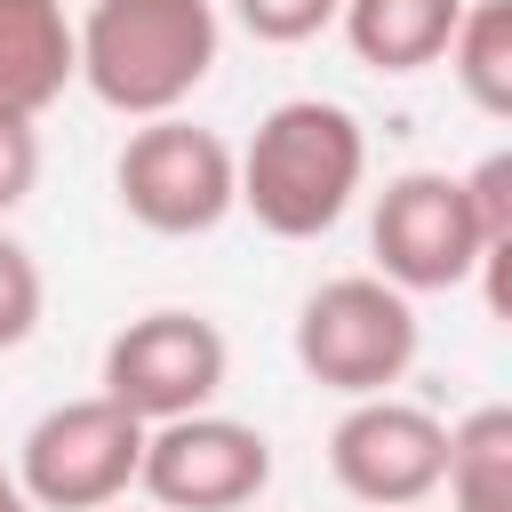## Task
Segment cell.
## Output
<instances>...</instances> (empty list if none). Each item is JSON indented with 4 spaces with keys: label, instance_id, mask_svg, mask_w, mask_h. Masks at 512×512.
Instances as JSON below:
<instances>
[{
    "label": "cell",
    "instance_id": "obj_1",
    "mask_svg": "<svg viewBox=\"0 0 512 512\" xmlns=\"http://www.w3.org/2000/svg\"><path fill=\"white\" fill-rule=\"evenodd\" d=\"M240 160V208L272 240H320L368 184V136L336 96H288L256 120Z\"/></svg>",
    "mask_w": 512,
    "mask_h": 512
},
{
    "label": "cell",
    "instance_id": "obj_2",
    "mask_svg": "<svg viewBox=\"0 0 512 512\" xmlns=\"http://www.w3.org/2000/svg\"><path fill=\"white\" fill-rule=\"evenodd\" d=\"M72 32H80L88 96L128 120L184 112V96L216 72V48H224L216 0H88Z\"/></svg>",
    "mask_w": 512,
    "mask_h": 512
},
{
    "label": "cell",
    "instance_id": "obj_3",
    "mask_svg": "<svg viewBox=\"0 0 512 512\" xmlns=\"http://www.w3.org/2000/svg\"><path fill=\"white\" fill-rule=\"evenodd\" d=\"M416 296H400L376 272H336L296 304V368L344 400L392 392L416 368Z\"/></svg>",
    "mask_w": 512,
    "mask_h": 512
},
{
    "label": "cell",
    "instance_id": "obj_4",
    "mask_svg": "<svg viewBox=\"0 0 512 512\" xmlns=\"http://www.w3.org/2000/svg\"><path fill=\"white\" fill-rule=\"evenodd\" d=\"M112 192L144 232L200 240L240 208V160L216 128H200L184 112H160V120L128 128V144L112 160Z\"/></svg>",
    "mask_w": 512,
    "mask_h": 512
},
{
    "label": "cell",
    "instance_id": "obj_5",
    "mask_svg": "<svg viewBox=\"0 0 512 512\" xmlns=\"http://www.w3.org/2000/svg\"><path fill=\"white\" fill-rule=\"evenodd\" d=\"M136 464H144V424L88 392V400H56L24 448H16V488L32 496V512H104L136 488Z\"/></svg>",
    "mask_w": 512,
    "mask_h": 512
},
{
    "label": "cell",
    "instance_id": "obj_6",
    "mask_svg": "<svg viewBox=\"0 0 512 512\" xmlns=\"http://www.w3.org/2000/svg\"><path fill=\"white\" fill-rule=\"evenodd\" d=\"M368 248H376V280H392L400 296H440L464 288L488 256L472 208H464V176L448 168H408L376 192L368 216Z\"/></svg>",
    "mask_w": 512,
    "mask_h": 512
},
{
    "label": "cell",
    "instance_id": "obj_7",
    "mask_svg": "<svg viewBox=\"0 0 512 512\" xmlns=\"http://www.w3.org/2000/svg\"><path fill=\"white\" fill-rule=\"evenodd\" d=\"M224 368H232L224 328L208 312L160 304V312H136L104 344V400H120L136 424H168V416L208 408L224 392Z\"/></svg>",
    "mask_w": 512,
    "mask_h": 512
},
{
    "label": "cell",
    "instance_id": "obj_8",
    "mask_svg": "<svg viewBox=\"0 0 512 512\" xmlns=\"http://www.w3.org/2000/svg\"><path fill=\"white\" fill-rule=\"evenodd\" d=\"M136 488L160 512H240L272 488V440L240 416H216V408L144 424Z\"/></svg>",
    "mask_w": 512,
    "mask_h": 512
},
{
    "label": "cell",
    "instance_id": "obj_9",
    "mask_svg": "<svg viewBox=\"0 0 512 512\" xmlns=\"http://www.w3.org/2000/svg\"><path fill=\"white\" fill-rule=\"evenodd\" d=\"M440 464H448V424L416 400H392V392L352 400L328 432L336 488L352 504H376V512H408V504L440 496Z\"/></svg>",
    "mask_w": 512,
    "mask_h": 512
},
{
    "label": "cell",
    "instance_id": "obj_10",
    "mask_svg": "<svg viewBox=\"0 0 512 512\" xmlns=\"http://www.w3.org/2000/svg\"><path fill=\"white\" fill-rule=\"evenodd\" d=\"M80 80V32L64 0H0V112L40 120Z\"/></svg>",
    "mask_w": 512,
    "mask_h": 512
},
{
    "label": "cell",
    "instance_id": "obj_11",
    "mask_svg": "<svg viewBox=\"0 0 512 512\" xmlns=\"http://www.w3.org/2000/svg\"><path fill=\"white\" fill-rule=\"evenodd\" d=\"M456 16H464V0H344L336 8L344 48L368 72H424V64H440Z\"/></svg>",
    "mask_w": 512,
    "mask_h": 512
},
{
    "label": "cell",
    "instance_id": "obj_12",
    "mask_svg": "<svg viewBox=\"0 0 512 512\" xmlns=\"http://www.w3.org/2000/svg\"><path fill=\"white\" fill-rule=\"evenodd\" d=\"M440 488L456 512H512V408H472L464 424H448V464Z\"/></svg>",
    "mask_w": 512,
    "mask_h": 512
},
{
    "label": "cell",
    "instance_id": "obj_13",
    "mask_svg": "<svg viewBox=\"0 0 512 512\" xmlns=\"http://www.w3.org/2000/svg\"><path fill=\"white\" fill-rule=\"evenodd\" d=\"M448 72L472 96V112L512 120V0H464L448 32Z\"/></svg>",
    "mask_w": 512,
    "mask_h": 512
},
{
    "label": "cell",
    "instance_id": "obj_14",
    "mask_svg": "<svg viewBox=\"0 0 512 512\" xmlns=\"http://www.w3.org/2000/svg\"><path fill=\"white\" fill-rule=\"evenodd\" d=\"M40 312H48V280H40V264H32V248L0 224V352H16V344H32V328H40Z\"/></svg>",
    "mask_w": 512,
    "mask_h": 512
},
{
    "label": "cell",
    "instance_id": "obj_15",
    "mask_svg": "<svg viewBox=\"0 0 512 512\" xmlns=\"http://www.w3.org/2000/svg\"><path fill=\"white\" fill-rule=\"evenodd\" d=\"M336 8H344V0H232L240 32H248V40H264V48H296V40L328 32V24H336Z\"/></svg>",
    "mask_w": 512,
    "mask_h": 512
},
{
    "label": "cell",
    "instance_id": "obj_16",
    "mask_svg": "<svg viewBox=\"0 0 512 512\" xmlns=\"http://www.w3.org/2000/svg\"><path fill=\"white\" fill-rule=\"evenodd\" d=\"M464 208H472V224H480L488 248L512 240V152H488V160L464 176Z\"/></svg>",
    "mask_w": 512,
    "mask_h": 512
},
{
    "label": "cell",
    "instance_id": "obj_17",
    "mask_svg": "<svg viewBox=\"0 0 512 512\" xmlns=\"http://www.w3.org/2000/svg\"><path fill=\"white\" fill-rule=\"evenodd\" d=\"M32 184H40V128L24 112H0V224L32 200Z\"/></svg>",
    "mask_w": 512,
    "mask_h": 512
},
{
    "label": "cell",
    "instance_id": "obj_18",
    "mask_svg": "<svg viewBox=\"0 0 512 512\" xmlns=\"http://www.w3.org/2000/svg\"><path fill=\"white\" fill-rule=\"evenodd\" d=\"M0 512H32V496L16 488V472H8V464H0Z\"/></svg>",
    "mask_w": 512,
    "mask_h": 512
},
{
    "label": "cell",
    "instance_id": "obj_19",
    "mask_svg": "<svg viewBox=\"0 0 512 512\" xmlns=\"http://www.w3.org/2000/svg\"><path fill=\"white\" fill-rule=\"evenodd\" d=\"M104 512H112V504H104Z\"/></svg>",
    "mask_w": 512,
    "mask_h": 512
}]
</instances>
